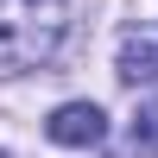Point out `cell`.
<instances>
[{"instance_id":"3957f363","label":"cell","mask_w":158,"mask_h":158,"mask_svg":"<svg viewBox=\"0 0 158 158\" xmlns=\"http://www.w3.org/2000/svg\"><path fill=\"white\" fill-rule=\"evenodd\" d=\"M120 76L127 82H152L158 76V38H146V32H127L120 38Z\"/></svg>"},{"instance_id":"6da1fadb","label":"cell","mask_w":158,"mask_h":158,"mask_svg":"<svg viewBox=\"0 0 158 158\" xmlns=\"http://www.w3.org/2000/svg\"><path fill=\"white\" fill-rule=\"evenodd\" d=\"M70 6L63 0H0V76L38 70L57 57Z\"/></svg>"},{"instance_id":"7a4b0ae2","label":"cell","mask_w":158,"mask_h":158,"mask_svg":"<svg viewBox=\"0 0 158 158\" xmlns=\"http://www.w3.org/2000/svg\"><path fill=\"white\" fill-rule=\"evenodd\" d=\"M44 133L57 139V146H101V133H108V114H101L95 101H63V108L44 120Z\"/></svg>"},{"instance_id":"277c9868","label":"cell","mask_w":158,"mask_h":158,"mask_svg":"<svg viewBox=\"0 0 158 158\" xmlns=\"http://www.w3.org/2000/svg\"><path fill=\"white\" fill-rule=\"evenodd\" d=\"M133 146H146V152H158V101H146V108L133 114Z\"/></svg>"}]
</instances>
